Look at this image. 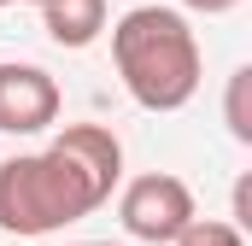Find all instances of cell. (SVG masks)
<instances>
[{
	"label": "cell",
	"mask_w": 252,
	"mask_h": 246,
	"mask_svg": "<svg viewBox=\"0 0 252 246\" xmlns=\"http://www.w3.org/2000/svg\"><path fill=\"white\" fill-rule=\"evenodd\" d=\"M124 182V147L100 123H70L41 153L0 158V229L18 241L59 235L64 223L94 217Z\"/></svg>",
	"instance_id": "cell-1"
},
{
	"label": "cell",
	"mask_w": 252,
	"mask_h": 246,
	"mask_svg": "<svg viewBox=\"0 0 252 246\" xmlns=\"http://www.w3.org/2000/svg\"><path fill=\"white\" fill-rule=\"evenodd\" d=\"M112 64L141 112H182L199 94V35L176 6H135L112 24Z\"/></svg>",
	"instance_id": "cell-2"
},
{
	"label": "cell",
	"mask_w": 252,
	"mask_h": 246,
	"mask_svg": "<svg viewBox=\"0 0 252 246\" xmlns=\"http://www.w3.org/2000/svg\"><path fill=\"white\" fill-rule=\"evenodd\" d=\"M193 211H199L193 187L182 176H170V170H147V176H135L118 193V223H124L129 241H141V246H170L188 229Z\"/></svg>",
	"instance_id": "cell-3"
},
{
	"label": "cell",
	"mask_w": 252,
	"mask_h": 246,
	"mask_svg": "<svg viewBox=\"0 0 252 246\" xmlns=\"http://www.w3.org/2000/svg\"><path fill=\"white\" fill-rule=\"evenodd\" d=\"M59 123V82L41 64H0V135H41Z\"/></svg>",
	"instance_id": "cell-4"
},
{
	"label": "cell",
	"mask_w": 252,
	"mask_h": 246,
	"mask_svg": "<svg viewBox=\"0 0 252 246\" xmlns=\"http://www.w3.org/2000/svg\"><path fill=\"white\" fill-rule=\"evenodd\" d=\"M41 24L59 47H88L106 30V0H53V6H41Z\"/></svg>",
	"instance_id": "cell-5"
},
{
	"label": "cell",
	"mask_w": 252,
	"mask_h": 246,
	"mask_svg": "<svg viewBox=\"0 0 252 246\" xmlns=\"http://www.w3.org/2000/svg\"><path fill=\"white\" fill-rule=\"evenodd\" d=\"M170 246H247V229H235V223H223V217H199V211H193L188 229H182Z\"/></svg>",
	"instance_id": "cell-6"
},
{
	"label": "cell",
	"mask_w": 252,
	"mask_h": 246,
	"mask_svg": "<svg viewBox=\"0 0 252 246\" xmlns=\"http://www.w3.org/2000/svg\"><path fill=\"white\" fill-rule=\"evenodd\" d=\"M247 88H252V64H241L229 76V135L235 141H252V118H247Z\"/></svg>",
	"instance_id": "cell-7"
},
{
	"label": "cell",
	"mask_w": 252,
	"mask_h": 246,
	"mask_svg": "<svg viewBox=\"0 0 252 246\" xmlns=\"http://www.w3.org/2000/svg\"><path fill=\"white\" fill-rule=\"evenodd\" d=\"M247 223H252V182L241 176L235 182V229H247Z\"/></svg>",
	"instance_id": "cell-8"
},
{
	"label": "cell",
	"mask_w": 252,
	"mask_h": 246,
	"mask_svg": "<svg viewBox=\"0 0 252 246\" xmlns=\"http://www.w3.org/2000/svg\"><path fill=\"white\" fill-rule=\"evenodd\" d=\"M188 12H205V18H217V12H235L241 0H182Z\"/></svg>",
	"instance_id": "cell-9"
},
{
	"label": "cell",
	"mask_w": 252,
	"mask_h": 246,
	"mask_svg": "<svg viewBox=\"0 0 252 246\" xmlns=\"http://www.w3.org/2000/svg\"><path fill=\"white\" fill-rule=\"evenodd\" d=\"M76 246H112V241H76Z\"/></svg>",
	"instance_id": "cell-10"
},
{
	"label": "cell",
	"mask_w": 252,
	"mask_h": 246,
	"mask_svg": "<svg viewBox=\"0 0 252 246\" xmlns=\"http://www.w3.org/2000/svg\"><path fill=\"white\" fill-rule=\"evenodd\" d=\"M30 6H35V12H41V6H53V0H30Z\"/></svg>",
	"instance_id": "cell-11"
},
{
	"label": "cell",
	"mask_w": 252,
	"mask_h": 246,
	"mask_svg": "<svg viewBox=\"0 0 252 246\" xmlns=\"http://www.w3.org/2000/svg\"><path fill=\"white\" fill-rule=\"evenodd\" d=\"M0 6H12V0H0Z\"/></svg>",
	"instance_id": "cell-12"
}]
</instances>
